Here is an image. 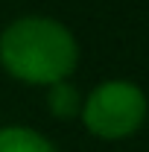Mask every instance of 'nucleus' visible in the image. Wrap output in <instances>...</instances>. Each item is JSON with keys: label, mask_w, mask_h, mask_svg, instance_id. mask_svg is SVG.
Masks as SVG:
<instances>
[{"label": "nucleus", "mask_w": 149, "mask_h": 152, "mask_svg": "<svg viewBox=\"0 0 149 152\" xmlns=\"http://www.w3.org/2000/svg\"><path fill=\"white\" fill-rule=\"evenodd\" d=\"M85 126L99 137H126L146 117L143 91L131 82H105L85 102Z\"/></svg>", "instance_id": "nucleus-2"}, {"label": "nucleus", "mask_w": 149, "mask_h": 152, "mask_svg": "<svg viewBox=\"0 0 149 152\" xmlns=\"http://www.w3.org/2000/svg\"><path fill=\"white\" fill-rule=\"evenodd\" d=\"M73 35L50 18H20L0 35V61L12 76L35 85L64 82L76 67Z\"/></svg>", "instance_id": "nucleus-1"}, {"label": "nucleus", "mask_w": 149, "mask_h": 152, "mask_svg": "<svg viewBox=\"0 0 149 152\" xmlns=\"http://www.w3.org/2000/svg\"><path fill=\"white\" fill-rule=\"evenodd\" d=\"M47 102H50V111L56 114V117H73V114L79 111V105H82L79 91H76L73 85H67V82H56V85H50V96H47Z\"/></svg>", "instance_id": "nucleus-4"}, {"label": "nucleus", "mask_w": 149, "mask_h": 152, "mask_svg": "<svg viewBox=\"0 0 149 152\" xmlns=\"http://www.w3.org/2000/svg\"><path fill=\"white\" fill-rule=\"evenodd\" d=\"M0 152H56L47 137L29 129H0Z\"/></svg>", "instance_id": "nucleus-3"}]
</instances>
